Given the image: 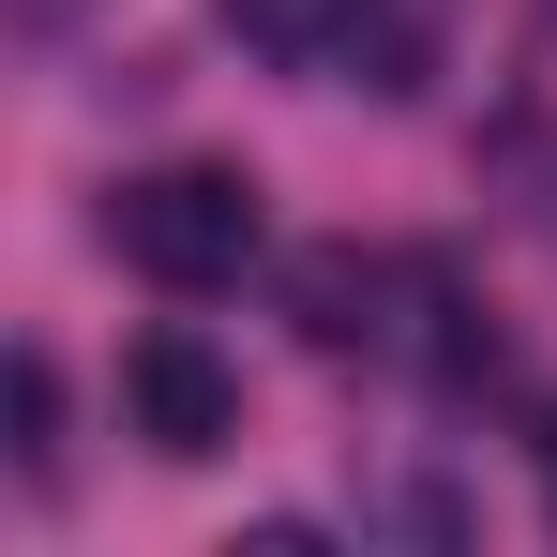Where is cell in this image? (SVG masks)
Listing matches in <instances>:
<instances>
[{
  "label": "cell",
  "instance_id": "6da1fadb",
  "mask_svg": "<svg viewBox=\"0 0 557 557\" xmlns=\"http://www.w3.org/2000/svg\"><path fill=\"white\" fill-rule=\"evenodd\" d=\"M106 242L166 286V301H211V286L257 272V182H242V166H151V182L106 196Z\"/></svg>",
  "mask_w": 557,
  "mask_h": 557
},
{
  "label": "cell",
  "instance_id": "7a4b0ae2",
  "mask_svg": "<svg viewBox=\"0 0 557 557\" xmlns=\"http://www.w3.org/2000/svg\"><path fill=\"white\" fill-rule=\"evenodd\" d=\"M121 407H136V437H151L166 467H211L226 437H242V376L211 362L196 332H136V347H121Z\"/></svg>",
  "mask_w": 557,
  "mask_h": 557
},
{
  "label": "cell",
  "instance_id": "3957f363",
  "mask_svg": "<svg viewBox=\"0 0 557 557\" xmlns=\"http://www.w3.org/2000/svg\"><path fill=\"white\" fill-rule=\"evenodd\" d=\"M437 30H453V0H362V15H347V46H332V76L376 91V106H407L422 76H437Z\"/></svg>",
  "mask_w": 557,
  "mask_h": 557
},
{
  "label": "cell",
  "instance_id": "277c9868",
  "mask_svg": "<svg viewBox=\"0 0 557 557\" xmlns=\"http://www.w3.org/2000/svg\"><path fill=\"white\" fill-rule=\"evenodd\" d=\"M211 15H226V46H242V61L332 76V46H347V15H362V0H211Z\"/></svg>",
  "mask_w": 557,
  "mask_h": 557
},
{
  "label": "cell",
  "instance_id": "5b68a950",
  "mask_svg": "<svg viewBox=\"0 0 557 557\" xmlns=\"http://www.w3.org/2000/svg\"><path fill=\"white\" fill-rule=\"evenodd\" d=\"M376 301H392L376 257H347V242H317V257H301V332H317V347H392V317H376Z\"/></svg>",
  "mask_w": 557,
  "mask_h": 557
},
{
  "label": "cell",
  "instance_id": "8992f818",
  "mask_svg": "<svg viewBox=\"0 0 557 557\" xmlns=\"http://www.w3.org/2000/svg\"><path fill=\"white\" fill-rule=\"evenodd\" d=\"M0 392H15V482L46 497V482H61V362H46V347H15Z\"/></svg>",
  "mask_w": 557,
  "mask_h": 557
},
{
  "label": "cell",
  "instance_id": "52a82bcc",
  "mask_svg": "<svg viewBox=\"0 0 557 557\" xmlns=\"http://www.w3.org/2000/svg\"><path fill=\"white\" fill-rule=\"evenodd\" d=\"M0 15H15V30H30V46H46V30H61V15H76V0H0Z\"/></svg>",
  "mask_w": 557,
  "mask_h": 557
},
{
  "label": "cell",
  "instance_id": "ba28073f",
  "mask_svg": "<svg viewBox=\"0 0 557 557\" xmlns=\"http://www.w3.org/2000/svg\"><path fill=\"white\" fill-rule=\"evenodd\" d=\"M528 453H543V512H557V407H543V437H528Z\"/></svg>",
  "mask_w": 557,
  "mask_h": 557
}]
</instances>
